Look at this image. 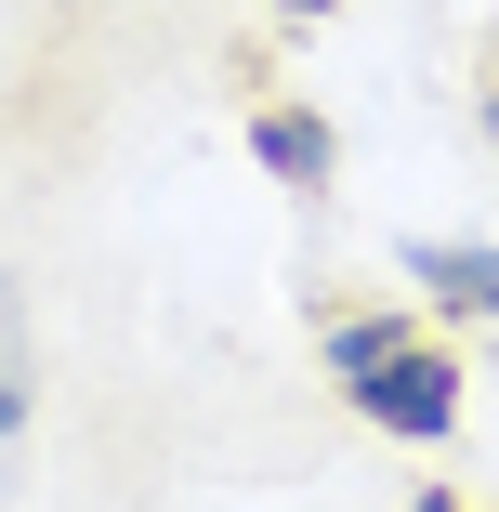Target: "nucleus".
Segmentation results:
<instances>
[{
  "mask_svg": "<svg viewBox=\"0 0 499 512\" xmlns=\"http://www.w3.org/2000/svg\"><path fill=\"white\" fill-rule=\"evenodd\" d=\"M355 407H368V421L381 434H408V447H434V434H460V368L447 355H421V342H394L368 381H342Z\"/></svg>",
  "mask_w": 499,
  "mask_h": 512,
  "instance_id": "1",
  "label": "nucleus"
},
{
  "mask_svg": "<svg viewBox=\"0 0 499 512\" xmlns=\"http://www.w3.org/2000/svg\"><path fill=\"white\" fill-rule=\"evenodd\" d=\"M408 276H421V289H447V302H473V316H499V250H486V237H460V250H447V237H421V250H408Z\"/></svg>",
  "mask_w": 499,
  "mask_h": 512,
  "instance_id": "2",
  "label": "nucleus"
},
{
  "mask_svg": "<svg viewBox=\"0 0 499 512\" xmlns=\"http://www.w3.org/2000/svg\"><path fill=\"white\" fill-rule=\"evenodd\" d=\"M250 145H263V171H276V184H329V119H303V106L250 119Z\"/></svg>",
  "mask_w": 499,
  "mask_h": 512,
  "instance_id": "3",
  "label": "nucleus"
},
{
  "mask_svg": "<svg viewBox=\"0 0 499 512\" xmlns=\"http://www.w3.org/2000/svg\"><path fill=\"white\" fill-rule=\"evenodd\" d=\"M27 394H40V355H27V289L0 276V447L27 434Z\"/></svg>",
  "mask_w": 499,
  "mask_h": 512,
  "instance_id": "4",
  "label": "nucleus"
},
{
  "mask_svg": "<svg viewBox=\"0 0 499 512\" xmlns=\"http://www.w3.org/2000/svg\"><path fill=\"white\" fill-rule=\"evenodd\" d=\"M394 342H408L394 316H342V329H329V368H342V381H368V368H381Z\"/></svg>",
  "mask_w": 499,
  "mask_h": 512,
  "instance_id": "5",
  "label": "nucleus"
},
{
  "mask_svg": "<svg viewBox=\"0 0 499 512\" xmlns=\"http://www.w3.org/2000/svg\"><path fill=\"white\" fill-rule=\"evenodd\" d=\"M408 512H460V499H408Z\"/></svg>",
  "mask_w": 499,
  "mask_h": 512,
  "instance_id": "6",
  "label": "nucleus"
},
{
  "mask_svg": "<svg viewBox=\"0 0 499 512\" xmlns=\"http://www.w3.org/2000/svg\"><path fill=\"white\" fill-rule=\"evenodd\" d=\"M289 14H329V0H289Z\"/></svg>",
  "mask_w": 499,
  "mask_h": 512,
  "instance_id": "7",
  "label": "nucleus"
}]
</instances>
